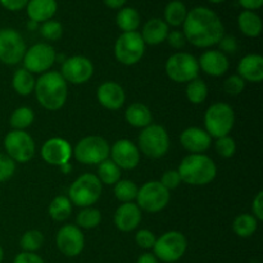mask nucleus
Wrapping results in <instances>:
<instances>
[{
  "mask_svg": "<svg viewBox=\"0 0 263 263\" xmlns=\"http://www.w3.org/2000/svg\"><path fill=\"white\" fill-rule=\"evenodd\" d=\"M182 27L186 41L197 48L216 45L225 36L222 21L212 9L205 7H197L187 12Z\"/></svg>",
  "mask_w": 263,
  "mask_h": 263,
  "instance_id": "obj_1",
  "label": "nucleus"
},
{
  "mask_svg": "<svg viewBox=\"0 0 263 263\" xmlns=\"http://www.w3.org/2000/svg\"><path fill=\"white\" fill-rule=\"evenodd\" d=\"M36 99L41 107L48 110H58L66 103L68 97V87L66 80L59 72H45L35 84Z\"/></svg>",
  "mask_w": 263,
  "mask_h": 263,
  "instance_id": "obj_2",
  "label": "nucleus"
},
{
  "mask_svg": "<svg viewBox=\"0 0 263 263\" xmlns=\"http://www.w3.org/2000/svg\"><path fill=\"white\" fill-rule=\"evenodd\" d=\"M177 172L181 181L194 186H203L215 180L217 167L212 158L205 154H189L181 161Z\"/></svg>",
  "mask_w": 263,
  "mask_h": 263,
  "instance_id": "obj_3",
  "label": "nucleus"
},
{
  "mask_svg": "<svg viewBox=\"0 0 263 263\" xmlns=\"http://www.w3.org/2000/svg\"><path fill=\"white\" fill-rule=\"evenodd\" d=\"M102 195V182L97 175L84 174L77 177L68 190V199L77 207L87 208L99 200Z\"/></svg>",
  "mask_w": 263,
  "mask_h": 263,
  "instance_id": "obj_4",
  "label": "nucleus"
},
{
  "mask_svg": "<svg viewBox=\"0 0 263 263\" xmlns=\"http://www.w3.org/2000/svg\"><path fill=\"white\" fill-rule=\"evenodd\" d=\"M235 123L234 109L226 103H215L207 109L204 115L205 131L211 138L228 136Z\"/></svg>",
  "mask_w": 263,
  "mask_h": 263,
  "instance_id": "obj_5",
  "label": "nucleus"
},
{
  "mask_svg": "<svg viewBox=\"0 0 263 263\" xmlns=\"http://www.w3.org/2000/svg\"><path fill=\"white\" fill-rule=\"evenodd\" d=\"M187 248V241L184 234L180 231H168L161 238L156 239L153 246L154 256L158 261L166 263L177 262L185 254Z\"/></svg>",
  "mask_w": 263,
  "mask_h": 263,
  "instance_id": "obj_6",
  "label": "nucleus"
},
{
  "mask_svg": "<svg viewBox=\"0 0 263 263\" xmlns=\"http://www.w3.org/2000/svg\"><path fill=\"white\" fill-rule=\"evenodd\" d=\"M74 158L82 164H99L108 159L110 153L109 144L102 136L91 135L81 139L72 152Z\"/></svg>",
  "mask_w": 263,
  "mask_h": 263,
  "instance_id": "obj_7",
  "label": "nucleus"
},
{
  "mask_svg": "<svg viewBox=\"0 0 263 263\" xmlns=\"http://www.w3.org/2000/svg\"><path fill=\"white\" fill-rule=\"evenodd\" d=\"M139 148L151 158H161L168 152L170 138L166 128L159 125H149L139 135Z\"/></svg>",
  "mask_w": 263,
  "mask_h": 263,
  "instance_id": "obj_8",
  "label": "nucleus"
},
{
  "mask_svg": "<svg viewBox=\"0 0 263 263\" xmlns=\"http://www.w3.org/2000/svg\"><path fill=\"white\" fill-rule=\"evenodd\" d=\"M199 71L197 58L189 53H176L166 62L167 76L177 84H184L198 79Z\"/></svg>",
  "mask_w": 263,
  "mask_h": 263,
  "instance_id": "obj_9",
  "label": "nucleus"
},
{
  "mask_svg": "<svg viewBox=\"0 0 263 263\" xmlns=\"http://www.w3.org/2000/svg\"><path fill=\"white\" fill-rule=\"evenodd\" d=\"M145 43L139 32H123L115 44V57L125 66H134L143 58Z\"/></svg>",
  "mask_w": 263,
  "mask_h": 263,
  "instance_id": "obj_10",
  "label": "nucleus"
},
{
  "mask_svg": "<svg viewBox=\"0 0 263 263\" xmlns=\"http://www.w3.org/2000/svg\"><path fill=\"white\" fill-rule=\"evenodd\" d=\"M138 207L149 213H157L163 210L170 202V190L159 181H149L138 190Z\"/></svg>",
  "mask_w": 263,
  "mask_h": 263,
  "instance_id": "obj_11",
  "label": "nucleus"
},
{
  "mask_svg": "<svg viewBox=\"0 0 263 263\" xmlns=\"http://www.w3.org/2000/svg\"><path fill=\"white\" fill-rule=\"evenodd\" d=\"M7 156L18 163H26L35 154V143L30 134L22 130H12L4 138Z\"/></svg>",
  "mask_w": 263,
  "mask_h": 263,
  "instance_id": "obj_12",
  "label": "nucleus"
},
{
  "mask_svg": "<svg viewBox=\"0 0 263 263\" xmlns=\"http://www.w3.org/2000/svg\"><path fill=\"white\" fill-rule=\"evenodd\" d=\"M26 53V44L20 32L13 28L0 30V62L8 66L20 63Z\"/></svg>",
  "mask_w": 263,
  "mask_h": 263,
  "instance_id": "obj_13",
  "label": "nucleus"
},
{
  "mask_svg": "<svg viewBox=\"0 0 263 263\" xmlns=\"http://www.w3.org/2000/svg\"><path fill=\"white\" fill-rule=\"evenodd\" d=\"M57 58L55 50L45 43L35 44L23 55V68L31 73H45L54 64Z\"/></svg>",
  "mask_w": 263,
  "mask_h": 263,
  "instance_id": "obj_14",
  "label": "nucleus"
},
{
  "mask_svg": "<svg viewBox=\"0 0 263 263\" xmlns=\"http://www.w3.org/2000/svg\"><path fill=\"white\" fill-rule=\"evenodd\" d=\"M61 74L66 82L81 85L89 81L94 73V66L86 57L73 55L66 59L62 64Z\"/></svg>",
  "mask_w": 263,
  "mask_h": 263,
  "instance_id": "obj_15",
  "label": "nucleus"
},
{
  "mask_svg": "<svg viewBox=\"0 0 263 263\" xmlns=\"http://www.w3.org/2000/svg\"><path fill=\"white\" fill-rule=\"evenodd\" d=\"M57 247L66 257H77L85 247L82 231L76 225H64L57 234Z\"/></svg>",
  "mask_w": 263,
  "mask_h": 263,
  "instance_id": "obj_16",
  "label": "nucleus"
},
{
  "mask_svg": "<svg viewBox=\"0 0 263 263\" xmlns=\"http://www.w3.org/2000/svg\"><path fill=\"white\" fill-rule=\"evenodd\" d=\"M112 161L120 167L121 170H133L140 162V152L139 148L127 139L117 140L110 148Z\"/></svg>",
  "mask_w": 263,
  "mask_h": 263,
  "instance_id": "obj_17",
  "label": "nucleus"
},
{
  "mask_svg": "<svg viewBox=\"0 0 263 263\" xmlns=\"http://www.w3.org/2000/svg\"><path fill=\"white\" fill-rule=\"evenodd\" d=\"M41 157L46 163L59 166L68 163L72 157V148L67 140L62 138H51L41 146Z\"/></svg>",
  "mask_w": 263,
  "mask_h": 263,
  "instance_id": "obj_18",
  "label": "nucleus"
},
{
  "mask_svg": "<svg viewBox=\"0 0 263 263\" xmlns=\"http://www.w3.org/2000/svg\"><path fill=\"white\" fill-rule=\"evenodd\" d=\"M180 143L192 154H202L211 146L212 138L203 128L189 127L181 133Z\"/></svg>",
  "mask_w": 263,
  "mask_h": 263,
  "instance_id": "obj_19",
  "label": "nucleus"
},
{
  "mask_svg": "<svg viewBox=\"0 0 263 263\" xmlns=\"http://www.w3.org/2000/svg\"><path fill=\"white\" fill-rule=\"evenodd\" d=\"M141 221V210L133 202L123 203L116 210L115 225L123 233L135 230Z\"/></svg>",
  "mask_w": 263,
  "mask_h": 263,
  "instance_id": "obj_20",
  "label": "nucleus"
},
{
  "mask_svg": "<svg viewBox=\"0 0 263 263\" xmlns=\"http://www.w3.org/2000/svg\"><path fill=\"white\" fill-rule=\"evenodd\" d=\"M97 98L100 104L109 110H117L123 105L126 99L122 86L117 82L107 81L98 87Z\"/></svg>",
  "mask_w": 263,
  "mask_h": 263,
  "instance_id": "obj_21",
  "label": "nucleus"
},
{
  "mask_svg": "<svg viewBox=\"0 0 263 263\" xmlns=\"http://www.w3.org/2000/svg\"><path fill=\"white\" fill-rule=\"evenodd\" d=\"M199 69L210 76L220 77L225 74L229 69V59L222 51L220 50H207L200 55Z\"/></svg>",
  "mask_w": 263,
  "mask_h": 263,
  "instance_id": "obj_22",
  "label": "nucleus"
},
{
  "mask_svg": "<svg viewBox=\"0 0 263 263\" xmlns=\"http://www.w3.org/2000/svg\"><path fill=\"white\" fill-rule=\"evenodd\" d=\"M238 76L244 81L259 84L263 80V58L259 54H248L238 64Z\"/></svg>",
  "mask_w": 263,
  "mask_h": 263,
  "instance_id": "obj_23",
  "label": "nucleus"
},
{
  "mask_svg": "<svg viewBox=\"0 0 263 263\" xmlns=\"http://www.w3.org/2000/svg\"><path fill=\"white\" fill-rule=\"evenodd\" d=\"M27 14L32 22H46L54 17L58 9L55 0H28Z\"/></svg>",
  "mask_w": 263,
  "mask_h": 263,
  "instance_id": "obj_24",
  "label": "nucleus"
},
{
  "mask_svg": "<svg viewBox=\"0 0 263 263\" xmlns=\"http://www.w3.org/2000/svg\"><path fill=\"white\" fill-rule=\"evenodd\" d=\"M168 32V25L163 20L153 18L144 25L140 35L144 43L148 45H158L166 40Z\"/></svg>",
  "mask_w": 263,
  "mask_h": 263,
  "instance_id": "obj_25",
  "label": "nucleus"
},
{
  "mask_svg": "<svg viewBox=\"0 0 263 263\" xmlns=\"http://www.w3.org/2000/svg\"><path fill=\"white\" fill-rule=\"evenodd\" d=\"M125 118L134 127L144 128L146 126L152 125L153 116H152L151 109L145 104H143V103H133L126 109Z\"/></svg>",
  "mask_w": 263,
  "mask_h": 263,
  "instance_id": "obj_26",
  "label": "nucleus"
},
{
  "mask_svg": "<svg viewBox=\"0 0 263 263\" xmlns=\"http://www.w3.org/2000/svg\"><path fill=\"white\" fill-rule=\"evenodd\" d=\"M238 25L241 32L248 37H257L262 32V20L252 10H244L239 14Z\"/></svg>",
  "mask_w": 263,
  "mask_h": 263,
  "instance_id": "obj_27",
  "label": "nucleus"
},
{
  "mask_svg": "<svg viewBox=\"0 0 263 263\" xmlns=\"http://www.w3.org/2000/svg\"><path fill=\"white\" fill-rule=\"evenodd\" d=\"M36 80L33 79V74L28 72L26 68H20L14 72L12 79V86L17 94L30 95L35 90Z\"/></svg>",
  "mask_w": 263,
  "mask_h": 263,
  "instance_id": "obj_28",
  "label": "nucleus"
},
{
  "mask_svg": "<svg viewBox=\"0 0 263 263\" xmlns=\"http://www.w3.org/2000/svg\"><path fill=\"white\" fill-rule=\"evenodd\" d=\"M116 22L123 32H134L140 26V14L134 8H122L116 17Z\"/></svg>",
  "mask_w": 263,
  "mask_h": 263,
  "instance_id": "obj_29",
  "label": "nucleus"
},
{
  "mask_svg": "<svg viewBox=\"0 0 263 263\" xmlns=\"http://www.w3.org/2000/svg\"><path fill=\"white\" fill-rule=\"evenodd\" d=\"M187 10L184 3L180 0H174V2H170L164 9V20H166L164 22L168 26L179 27L184 25Z\"/></svg>",
  "mask_w": 263,
  "mask_h": 263,
  "instance_id": "obj_30",
  "label": "nucleus"
},
{
  "mask_svg": "<svg viewBox=\"0 0 263 263\" xmlns=\"http://www.w3.org/2000/svg\"><path fill=\"white\" fill-rule=\"evenodd\" d=\"M72 213V203L67 197L59 195L51 200L49 205V215L57 222L66 221Z\"/></svg>",
  "mask_w": 263,
  "mask_h": 263,
  "instance_id": "obj_31",
  "label": "nucleus"
},
{
  "mask_svg": "<svg viewBox=\"0 0 263 263\" xmlns=\"http://www.w3.org/2000/svg\"><path fill=\"white\" fill-rule=\"evenodd\" d=\"M257 226H258V220L253 215H247V213L239 215L233 223L234 233L240 238H249L253 235L257 230Z\"/></svg>",
  "mask_w": 263,
  "mask_h": 263,
  "instance_id": "obj_32",
  "label": "nucleus"
},
{
  "mask_svg": "<svg viewBox=\"0 0 263 263\" xmlns=\"http://www.w3.org/2000/svg\"><path fill=\"white\" fill-rule=\"evenodd\" d=\"M98 179L102 184L115 185L121 179V168L112 159H105L98 167Z\"/></svg>",
  "mask_w": 263,
  "mask_h": 263,
  "instance_id": "obj_33",
  "label": "nucleus"
},
{
  "mask_svg": "<svg viewBox=\"0 0 263 263\" xmlns=\"http://www.w3.org/2000/svg\"><path fill=\"white\" fill-rule=\"evenodd\" d=\"M33 120H35L33 110L28 107H21L17 108L10 116V126L14 130L25 131V128L32 125Z\"/></svg>",
  "mask_w": 263,
  "mask_h": 263,
  "instance_id": "obj_34",
  "label": "nucleus"
},
{
  "mask_svg": "<svg viewBox=\"0 0 263 263\" xmlns=\"http://www.w3.org/2000/svg\"><path fill=\"white\" fill-rule=\"evenodd\" d=\"M208 95V87L204 81L200 79H195L187 82L186 98L193 104H202Z\"/></svg>",
  "mask_w": 263,
  "mask_h": 263,
  "instance_id": "obj_35",
  "label": "nucleus"
},
{
  "mask_svg": "<svg viewBox=\"0 0 263 263\" xmlns=\"http://www.w3.org/2000/svg\"><path fill=\"white\" fill-rule=\"evenodd\" d=\"M138 186L131 180H120L115 184V197L123 203L133 202L138 195Z\"/></svg>",
  "mask_w": 263,
  "mask_h": 263,
  "instance_id": "obj_36",
  "label": "nucleus"
},
{
  "mask_svg": "<svg viewBox=\"0 0 263 263\" xmlns=\"http://www.w3.org/2000/svg\"><path fill=\"white\" fill-rule=\"evenodd\" d=\"M76 221L79 228L94 229L97 228L100 223V221H102V213H100L99 210H95V208H84V210L79 213Z\"/></svg>",
  "mask_w": 263,
  "mask_h": 263,
  "instance_id": "obj_37",
  "label": "nucleus"
},
{
  "mask_svg": "<svg viewBox=\"0 0 263 263\" xmlns=\"http://www.w3.org/2000/svg\"><path fill=\"white\" fill-rule=\"evenodd\" d=\"M44 244V235L37 230L26 231L21 238V248L23 252H32L35 253L36 251L43 247Z\"/></svg>",
  "mask_w": 263,
  "mask_h": 263,
  "instance_id": "obj_38",
  "label": "nucleus"
},
{
  "mask_svg": "<svg viewBox=\"0 0 263 263\" xmlns=\"http://www.w3.org/2000/svg\"><path fill=\"white\" fill-rule=\"evenodd\" d=\"M40 33L44 39L50 41H57L62 37L63 27L58 21H46L40 27Z\"/></svg>",
  "mask_w": 263,
  "mask_h": 263,
  "instance_id": "obj_39",
  "label": "nucleus"
},
{
  "mask_svg": "<svg viewBox=\"0 0 263 263\" xmlns=\"http://www.w3.org/2000/svg\"><path fill=\"white\" fill-rule=\"evenodd\" d=\"M216 152L220 154L223 158H230L235 154L236 151V144L235 140L230 136H222V138H218L217 141L215 144Z\"/></svg>",
  "mask_w": 263,
  "mask_h": 263,
  "instance_id": "obj_40",
  "label": "nucleus"
},
{
  "mask_svg": "<svg viewBox=\"0 0 263 263\" xmlns=\"http://www.w3.org/2000/svg\"><path fill=\"white\" fill-rule=\"evenodd\" d=\"M246 89V81L238 74H233L223 82V90L229 95H239Z\"/></svg>",
  "mask_w": 263,
  "mask_h": 263,
  "instance_id": "obj_41",
  "label": "nucleus"
},
{
  "mask_svg": "<svg viewBox=\"0 0 263 263\" xmlns=\"http://www.w3.org/2000/svg\"><path fill=\"white\" fill-rule=\"evenodd\" d=\"M15 171V162L7 154L0 153V182H4L13 176Z\"/></svg>",
  "mask_w": 263,
  "mask_h": 263,
  "instance_id": "obj_42",
  "label": "nucleus"
},
{
  "mask_svg": "<svg viewBox=\"0 0 263 263\" xmlns=\"http://www.w3.org/2000/svg\"><path fill=\"white\" fill-rule=\"evenodd\" d=\"M135 241L140 248L151 249L153 248L154 243H156V236H154V234L152 231L144 229V230H140L136 233Z\"/></svg>",
  "mask_w": 263,
  "mask_h": 263,
  "instance_id": "obj_43",
  "label": "nucleus"
},
{
  "mask_svg": "<svg viewBox=\"0 0 263 263\" xmlns=\"http://www.w3.org/2000/svg\"><path fill=\"white\" fill-rule=\"evenodd\" d=\"M159 182H161L167 190H172L176 189V187L179 186L180 182H181V177H180L179 172H177L176 170H170V171L164 172Z\"/></svg>",
  "mask_w": 263,
  "mask_h": 263,
  "instance_id": "obj_44",
  "label": "nucleus"
},
{
  "mask_svg": "<svg viewBox=\"0 0 263 263\" xmlns=\"http://www.w3.org/2000/svg\"><path fill=\"white\" fill-rule=\"evenodd\" d=\"M166 40L168 41L170 46H172L174 49L184 48L185 43H186L184 33L180 32V31H171V32H168Z\"/></svg>",
  "mask_w": 263,
  "mask_h": 263,
  "instance_id": "obj_45",
  "label": "nucleus"
},
{
  "mask_svg": "<svg viewBox=\"0 0 263 263\" xmlns=\"http://www.w3.org/2000/svg\"><path fill=\"white\" fill-rule=\"evenodd\" d=\"M13 263H45L40 256L32 252H22L17 254Z\"/></svg>",
  "mask_w": 263,
  "mask_h": 263,
  "instance_id": "obj_46",
  "label": "nucleus"
},
{
  "mask_svg": "<svg viewBox=\"0 0 263 263\" xmlns=\"http://www.w3.org/2000/svg\"><path fill=\"white\" fill-rule=\"evenodd\" d=\"M220 48L222 50V53H235L238 50V43H236V39L233 36H223L220 40Z\"/></svg>",
  "mask_w": 263,
  "mask_h": 263,
  "instance_id": "obj_47",
  "label": "nucleus"
},
{
  "mask_svg": "<svg viewBox=\"0 0 263 263\" xmlns=\"http://www.w3.org/2000/svg\"><path fill=\"white\" fill-rule=\"evenodd\" d=\"M252 210H253V216L257 220H263V193L259 192L253 199V204H252Z\"/></svg>",
  "mask_w": 263,
  "mask_h": 263,
  "instance_id": "obj_48",
  "label": "nucleus"
},
{
  "mask_svg": "<svg viewBox=\"0 0 263 263\" xmlns=\"http://www.w3.org/2000/svg\"><path fill=\"white\" fill-rule=\"evenodd\" d=\"M28 0H0V4L8 10L17 12V10L23 9L27 5Z\"/></svg>",
  "mask_w": 263,
  "mask_h": 263,
  "instance_id": "obj_49",
  "label": "nucleus"
},
{
  "mask_svg": "<svg viewBox=\"0 0 263 263\" xmlns=\"http://www.w3.org/2000/svg\"><path fill=\"white\" fill-rule=\"evenodd\" d=\"M240 5L243 8H246L247 10H256L259 9L263 4V0H239Z\"/></svg>",
  "mask_w": 263,
  "mask_h": 263,
  "instance_id": "obj_50",
  "label": "nucleus"
},
{
  "mask_svg": "<svg viewBox=\"0 0 263 263\" xmlns=\"http://www.w3.org/2000/svg\"><path fill=\"white\" fill-rule=\"evenodd\" d=\"M136 263H159V261L157 259V257L154 256V254L144 253V254H141L140 257H139Z\"/></svg>",
  "mask_w": 263,
  "mask_h": 263,
  "instance_id": "obj_51",
  "label": "nucleus"
},
{
  "mask_svg": "<svg viewBox=\"0 0 263 263\" xmlns=\"http://www.w3.org/2000/svg\"><path fill=\"white\" fill-rule=\"evenodd\" d=\"M126 2L127 0H104L105 5L112 8V9H120V8H122L125 5Z\"/></svg>",
  "mask_w": 263,
  "mask_h": 263,
  "instance_id": "obj_52",
  "label": "nucleus"
},
{
  "mask_svg": "<svg viewBox=\"0 0 263 263\" xmlns=\"http://www.w3.org/2000/svg\"><path fill=\"white\" fill-rule=\"evenodd\" d=\"M61 168H62V171H63V172H68V171H71L72 167H71V164H69V163H64V164H62Z\"/></svg>",
  "mask_w": 263,
  "mask_h": 263,
  "instance_id": "obj_53",
  "label": "nucleus"
},
{
  "mask_svg": "<svg viewBox=\"0 0 263 263\" xmlns=\"http://www.w3.org/2000/svg\"><path fill=\"white\" fill-rule=\"evenodd\" d=\"M3 258H4V252H3L2 246H0V263L3 262Z\"/></svg>",
  "mask_w": 263,
  "mask_h": 263,
  "instance_id": "obj_54",
  "label": "nucleus"
},
{
  "mask_svg": "<svg viewBox=\"0 0 263 263\" xmlns=\"http://www.w3.org/2000/svg\"><path fill=\"white\" fill-rule=\"evenodd\" d=\"M208 2L216 3V4H217V3H222V2H225V0H208Z\"/></svg>",
  "mask_w": 263,
  "mask_h": 263,
  "instance_id": "obj_55",
  "label": "nucleus"
}]
</instances>
